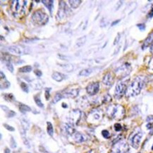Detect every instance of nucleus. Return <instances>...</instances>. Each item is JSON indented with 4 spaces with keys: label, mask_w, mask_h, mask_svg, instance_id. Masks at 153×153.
Here are the masks:
<instances>
[{
    "label": "nucleus",
    "mask_w": 153,
    "mask_h": 153,
    "mask_svg": "<svg viewBox=\"0 0 153 153\" xmlns=\"http://www.w3.org/2000/svg\"><path fill=\"white\" fill-rule=\"evenodd\" d=\"M4 99L8 101H12L14 100V97H13V94H4Z\"/></svg>",
    "instance_id": "31"
},
{
    "label": "nucleus",
    "mask_w": 153,
    "mask_h": 153,
    "mask_svg": "<svg viewBox=\"0 0 153 153\" xmlns=\"http://www.w3.org/2000/svg\"><path fill=\"white\" fill-rule=\"evenodd\" d=\"M71 11L69 8L66 5V4L64 2H61L59 3V8L57 13V18L59 19H65L66 17H67L69 15Z\"/></svg>",
    "instance_id": "8"
},
{
    "label": "nucleus",
    "mask_w": 153,
    "mask_h": 153,
    "mask_svg": "<svg viewBox=\"0 0 153 153\" xmlns=\"http://www.w3.org/2000/svg\"><path fill=\"white\" fill-rule=\"evenodd\" d=\"M137 26L138 27L139 29L141 31H144L146 29V25L144 23H139V24L137 25Z\"/></svg>",
    "instance_id": "36"
},
{
    "label": "nucleus",
    "mask_w": 153,
    "mask_h": 153,
    "mask_svg": "<svg viewBox=\"0 0 153 153\" xmlns=\"http://www.w3.org/2000/svg\"><path fill=\"white\" fill-rule=\"evenodd\" d=\"M50 90L49 89H46V92H45V97L46 99L48 100L49 98H50Z\"/></svg>",
    "instance_id": "40"
},
{
    "label": "nucleus",
    "mask_w": 153,
    "mask_h": 153,
    "mask_svg": "<svg viewBox=\"0 0 153 153\" xmlns=\"http://www.w3.org/2000/svg\"><path fill=\"white\" fill-rule=\"evenodd\" d=\"M86 41V36H83V37H80V38H79L77 40V41H76V46H77L78 47H81L83 46L84 44L85 43Z\"/></svg>",
    "instance_id": "25"
},
{
    "label": "nucleus",
    "mask_w": 153,
    "mask_h": 153,
    "mask_svg": "<svg viewBox=\"0 0 153 153\" xmlns=\"http://www.w3.org/2000/svg\"><path fill=\"white\" fill-rule=\"evenodd\" d=\"M62 94H59V93H57V94H56V95L54 96V99H53V103L54 104H56V103H57L58 101H59L61 99H62Z\"/></svg>",
    "instance_id": "30"
},
{
    "label": "nucleus",
    "mask_w": 153,
    "mask_h": 153,
    "mask_svg": "<svg viewBox=\"0 0 153 153\" xmlns=\"http://www.w3.org/2000/svg\"><path fill=\"white\" fill-rule=\"evenodd\" d=\"M27 2L20 1V0H15L11 3V11L14 15V16L20 17L23 15L26 10Z\"/></svg>",
    "instance_id": "3"
},
{
    "label": "nucleus",
    "mask_w": 153,
    "mask_h": 153,
    "mask_svg": "<svg viewBox=\"0 0 153 153\" xmlns=\"http://www.w3.org/2000/svg\"><path fill=\"white\" fill-rule=\"evenodd\" d=\"M4 153H10V150L9 148H6L4 150Z\"/></svg>",
    "instance_id": "43"
},
{
    "label": "nucleus",
    "mask_w": 153,
    "mask_h": 153,
    "mask_svg": "<svg viewBox=\"0 0 153 153\" xmlns=\"http://www.w3.org/2000/svg\"><path fill=\"white\" fill-rule=\"evenodd\" d=\"M102 136L105 138H109V137H110V133H109V131L107 130H102Z\"/></svg>",
    "instance_id": "34"
},
{
    "label": "nucleus",
    "mask_w": 153,
    "mask_h": 153,
    "mask_svg": "<svg viewBox=\"0 0 153 153\" xmlns=\"http://www.w3.org/2000/svg\"><path fill=\"white\" fill-rule=\"evenodd\" d=\"M100 89V84L99 82H92L89 84L88 87H86V92L90 96H94L97 93Z\"/></svg>",
    "instance_id": "13"
},
{
    "label": "nucleus",
    "mask_w": 153,
    "mask_h": 153,
    "mask_svg": "<svg viewBox=\"0 0 153 153\" xmlns=\"http://www.w3.org/2000/svg\"><path fill=\"white\" fill-rule=\"evenodd\" d=\"M79 93V89H71L69 91L66 92V93H64V97H71V98H75L78 95Z\"/></svg>",
    "instance_id": "18"
},
{
    "label": "nucleus",
    "mask_w": 153,
    "mask_h": 153,
    "mask_svg": "<svg viewBox=\"0 0 153 153\" xmlns=\"http://www.w3.org/2000/svg\"><path fill=\"white\" fill-rule=\"evenodd\" d=\"M129 150L128 144L126 141L120 140L114 142L112 147L113 153H126Z\"/></svg>",
    "instance_id": "6"
},
{
    "label": "nucleus",
    "mask_w": 153,
    "mask_h": 153,
    "mask_svg": "<svg viewBox=\"0 0 153 153\" xmlns=\"http://www.w3.org/2000/svg\"><path fill=\"white\" fill-rule=\"evenodd\" d=\"M102 118V111L100 109H95L92 110L88 116V121L94 123L96 121H100Z\"/></svg>",
    "instance_id": "9"
},
{
    "label": "nucleus",
    "mask_w": 153,
    "mask_h": 153,
    "mask_svg": "<svg viewBox=\"0 0 153 153\" xmlns=\"http://www.w3.org/2000/svg\"><path fill=\"white\" fill-rule=\"evenodd\" d=\"M150 52H151V53L153 54V45L150 47Z\"/></svg>",
    "instance_id": "47"
},
{
    "label": "nucleus",
    "mask_w": 153,
    "mask_h": 153,
    "mask_svg": "<svg viewBox=\"0 0 153 153\" xmlns=\"http://www.w3.org/2000/svg\"><path fill=\"white\" fill-rule=\"evenodd\" d=\"M9 86H10V83L6 79L4 74L1 72V89H7L9 87Z\"/></svg>",
    "instance_id": "17"
},
{
    "label": "nucleus",
    "mask_w": 153,
    "mask_h": 153,
    "mask_svg": "<svg viewBox=\"0 0 153 153\" xmlns=\"http://www.w3.org/2000/svg\"><path fill=\"white\" fill-rule=\"evenodd\" d=\"M35 74H36L37 76H42V72L40 71V70H35Z\"/></svg>",
    "instance_id": "41"
},
{
    "label": "nucleus",
    "mask_w": 153,
    "mask_h": 153,
    "mask_svg": "<svg viewBox=\"0 0 153 153\" xmlns=\"http://www.w3.org/2000/svg\"><path fill=\"white\" fill-rule=\"evenodd\" d=\"M11 148H15L16 147V142H15V140H14V139H13V137H11Z\"/></svg>",
    "instance_id": "37"
},
{
    "label": "nucleus",
    "mask_w": 153,
    "mask_h": 153,
    "mask_svg": "<svg viewBox=\"0 0 153 153\" xmlns=\"http://www.w3.org/2000/svg\"><path fill=\"white\" fill-rule=\"evenodd\" d=\"M52 76L53 79H54L56 82L62 81L64 78V74H62V73H60V72H54Z\"/></svg>",
    "instance_id": "21"
},
{
    "label": "nucleus",
    "mask_w": 153,
    "mask_h": 153,
    "mask_svg": "<svg viewBox=\"0 0 153 153\" xmlns=\"http://www.w3.org/2000/svg\"><path fill=\"white\" fill-rule=\"evenodd\" d=\"M42 3L49 9L50 11V14H52L53 4H54V1L52 0H42Z\"/></svg>",
    "instance_id": "20"
},
{
    "label": "nucleus",
    "mask_w": 153,
    "mask_h": 153,
    "mask_svg": "<svg viewBox=\"0 0 153 153\" xmlns=\"http://www.w3.org/2000/svg\"><path fill=\"white\" fill-rule=\"evenodd\" d=\"M82 112L79 110H74L71 112L70 119L71 124H78L82 118Z\"/></svg>",
    "instance_id": "12"
},
{
    "label": "nucleus",
    "mask_w": 153,
    "mask_h": 153,
    "mask_svg": "<svg viewBox=\"0 0 153 153\" xmlns=\"http://www.w3.org/2000/svg\"><path fill=\"white\" fill-rule=\"evenodd\" d=\"M73 138L74 141L77 143L83 142L84 141V136L79 132H75L73 135Z\"/></svg>",
    "instance_id": "19"
},
{
    "label": "nucleus",
    "mask_w": 153,
    "mask_h": 153,
    "mask_svg": "<svg viewBox=\"0 0 153 153\" xmlns=\"http://www.w3.org/2000/svg\"><path fill=\"white\" fill-rule=\"evenodd\" d=\"M145 84V80L143 76H137L133 80L127 88L126 96L127 97H134L140 94Z\"/></svg>",
    "instance_id": "1"
},
{
    "label": "nucleus",
    "mask_w": 153,
    "mask_h": 153,
    "mask_svg": "<svg viewBox=\"0 0 153 153\" xmlns=\"http://www.w3.org/2000/svg\"><path fill=\"white\" fill-rule=\"evenodd\" d=\"M122 129V126L119 123H116L114 125V130L116 131H120Z\"/></svg>",
    "instance_id": "35"
},
{
    "label": "nucleus",
    "mask_w": 153,
    "mask_h": 153,
    "mask_svg": "<svg viewBox=\"0 0 153 153\" xmlns=\"http://www.w3.org/2000/svg\"><path fill=\"white\" fill-rule=\"evenodd\" d=\"M143 137V133L140 128H136L128 138V142L133 148L138 149Z\"/></svg>",
    "instance_id": "5"
},
{
    "label": "nucleus",
    "mask_w": 153,
    "mask_h": 153,
    "mask_svg": "<svg viewBox=\"0 0 153 153\" xmlns=\"http://www.w3.org/2000/svg\"><path fill=\"white\" fill-rule=\"evenodd\" d=\"M152 16H153V8L152 9V10L150 11V13H149V14H148L149 18H152Z\"/></svg>",
    "instance_id": "42"
},
{
    "label": "nucleus",
    "mask_w": 153,
    "mask_h": 153,
    "mask_svg": "<svg viewBox=\"0 0 153 153\" xmlns=\"http://www.w3.org/2000/svg\"><path fill=\"white\" fill-rule=\"evenodd\" d=\"M19 110H20V111H21L22 113H26L30 111L31 109L29 106H28L23 104H19Z\"/></svg>",
    "instance_id": "23"
},
{
    "label": "nucleus",
    "mask_w": 153,
    "mask_h": 153,
    "mask_svg": "<svg viewBox=\"0 0 153 153\" xmlns=\"http://www.w3.org/2000/svg\"><path fill=\"white\" fill-rule=\"evenodd\" d=\"M153 45V32L149 34V36H148L146 40H145L144 43H143V48H146L147 47L151 46H152Z\"/></svg>",
    "instance_id": "16"
},
{
    "label": "nucleus",
    "mask_w": 153,
    "mask_h": 153,
    "mask_svg": "<svg viewBox=\"0 0 153 153\" xmlns=\"http://www.w3.org/2000/svg\"><path fill=\"white\" fill-rule=\"evenodd\" d=\"M6 65H7L8 70H9V71L11 72H13V67L11 61H6Z\"/></svg>",
    "instance_id": "33"
},
{
    "label": "nucleus",
    "mask_w": 153,
    "mask_h": 153,
    "mask_svg": "<svg viewBox=\"0 0 153 153\" xmlns=\"http://www.w3.org/2000/svg\"><path fill=\"white\" fill-rule=\"evenodd\" d=\"M34 99H35V103H36V104L40 108H42L44 106V105H43V104L42 103V101H41V99H40V95H36L34 97Z\"/></svg>",
    "instance_id": "28"
},
{
    "label": "nucleus",
    "mask_w": 153,
    "mask_h": 153,
    "mask_svg": "<svg viewBox=\"0 0 153 153\" xmlns=\"http://www.w3.org/2000/svg\"><path fill=\"white\" fill-rule=\"evenodd\" d=\"M119 38H120V36H119V35L118 37H117V38H116V40H115V42H114V44H117V42H118V40H119Z\"/></svg>",
    "instance_id": "46"
},
{
    "label": "nucleus",
    "mask_w": 153,
    "mask_h": 153,
    "mask_svg": "<svg viewBox=\"0 0 153 153\" xmlns=\"http://www.w3.org/2000/svg\"><path fill=\"white\" fill-rule=\"evenodd\" d=\"M119 21H120V20H117V21H114V22H113V23H112V24H111V26H114V25H116V24H117V23H119Z\"/></svg>",
    "instance_id": "44"
},
{
    "label": "nucleus",
    "mask_w": 153,
    "mask_h": 153,
    "mask_svg": "<svg viewBox=\"0 0 153 153\" xmlns=\"http://www.w3.org/2000/svg\"><path fill=\"white\" fill-rule=\"evenodd\" d=\"M131 70V69L130 64L128 63H124L121 66L119 67V68H117V69L116 70L115 72L117 75L123 78L124 76H127L129 73H130Z\"/></svg>",
    "instance_id": "11"
},
{
    "label": "nucleus",
    "mask_w": 153,
    "mask_h": 153,
    "mask_svg": "<svg viewBox=\"0 0 153 153\" xmlns=\"http://www.w3.org/2000/svg\"><path fill=\"white\" fill-rule=\"evenodd\" d=\"M127 88H128V87H127L126 82L121 81L119 82L115 89L114 96L116 99H121L123 96V94L126 92Z\"/></svg>",
    "instance_id": "7"
},
{
    "label": "nucleus",
    "mask_w": 153,
    "mask_h": 153,
    "mask_svg": "<svg viewBox=\"0 0 153 153\" xmlns=\"http://www.w3.org/2000/svg\"><path fill=\"white\" fill-rule=\"evenodd\" d=\"M21 89H22V90H23V92H26V93H28V92H29L28 86L27 85L26 83H25V82H21Z\"/></svg>",
    "instance_id": "32"
},
{
    "label": "nucleus",
    "mask_w": 153,
    "mask_h": 153,
    "mask_svg": "<svg viewBox=\"0 0 153 153\" xmlns=\"http://www.w3.org/2000/svg\"><path fill=\"white\" fill-rule=\"evenodd\" d=\"M1 108H2V109L4 110V111L7 113V115L8 117H13L16 115V113L14 112V111L9 110L7 106H1Z\"/></svg>",
    "instance_id": "24"
},
{
    "label": "nucleus",
    "mask_w": 153,
    "mask_h": 153,
    "mask_svg": "<svg viewBox=\"0 0 153 153\" xmlns=\"http://www.w3.org/2000/svg\"><path fill=\"white\" fill-rule=\"evenodd\" d=\"M47 124H48V133L51 137H52L53 133H54V128H53L52 123L50 122H48Z\"/></svg>",
    "instance_id": "29"
},
{
    "label": "nucleus",
    "mask_w": 153,
    "mask_h": 153,
    "mask_svg": "<svg viewBox=\"0 0 153 153\" xmlns=\"http://www.w3.org/2000/svg\"><path fill=\"white\" fill-rule=\"evenodd\" d=\"M3 125L8 130H9V131H14V128L11 127V126H10V125H7V124H4Z\"/></svg>",
    "instance_id": "38"
},
{
    "label": "nucleus",
    "mask_w": 153,
    "mask_h": 153,
    "mask_svg": "<svg viewBox=\"0 0 153 153\" xmlns=\"http://www.w3.org/2000/svg\"><path fill=\"white\" fill-rule=\"evenodd\" d=\"M92 72H93V70L92 69H85V70H81V71L80 72L79 75L87 76L88 75H90V74L92 73Z\"/></svg>",
    "instance_id": "26"
},
{
    "label": "nucleus",
    "mask_w": 153,
    "mask_h": 153,
    "mask_svg": "<svg viewBox=\"0 0 153 153\" xmlns=\"http://www.w3.org/2000/svg\"><path fill=\"white\" fill-rule=\"evenodd\" d=\"M31 71H32V67L30 65L24 66L19 69V72H23V73H28V72H30Z\"/></svg>",
    "instance_id": "27"
},
{
    "label": "nucleus",
    "mask_w": 153,
    "mask_h": 153,
    "mask_svg": "<svg viewBox=\"0 0 153 153\" xmlns=\"http://www.w3.org/2000/svg\"><path fill=\"white\" fill-rule=\"evenodd\" d=\"M32 21L35 24L42 26L46 24L49 21V16L42 10L35 11L32 15Z\"/></svg>",
    "instance_id": "4"
},
{
    "label": "nucleus",
    "mask_w": 153,
    "mask_h": 153,
    "mask_svg": "<svg viewBox=\"0 0 153 153\" xmlns=\"http://www.w3.org/2000/svg\"><path fill=\"white\" fill-rule=\"evenodd\" d=\"M63 130L68 135H73L75 133V128L71 123H64L63 124Z\"/></svg>",
    "instance_id": "15"
},
{
    "label": "nucleus",
    "mask_w": 153,
    "mask_h": 153,
    "mask_svg": "<svg viewBox=\"0 0 153 153\" xmlns=\"http://www.w3.org/2000/svg\"><path fill=\"white\" fill-rule=\"evenodd\" d=\"M81 0H69L68 1V3H69L71 7L74 8V9L79 7V5L81 4Z\"/></svg>",
    "instance_id": "22"
},
{
    "label": "nucleus",
    "mask_w": 153,
    "mask_h": 153,
    "mask_svg": "<svg viewBox=\"0 0 153 153\" xmlns=\"http://www.w3.org/2000/svg\"><path fill=\"white\" fill-rule=\"evenodd\" d=\"M114 77L113 74L110 73V72H108V73H107L104 76L102 82L105 85L110 87V86H111L114 84Z\"/></svg>",
    "instance_id": "14"
},
{
    "label": "nucleus",
    "mask_w": 153,
    "mask_h": 153,
    "mask_svg": "<svg viewBox=\"0 0 153 153\" xmlns=\"http://www.w3.org/2000/svg\"><path fill=\"white\" fill-rule=\"evenodd\" d=\"M87 153H96V152H95V150H91L88 151V152Z\"/></svg>",
    "instance_id": "45"
},
{
    "label": "nucleus",
    "mask_w": 153,
    "mask_h": 153,
    "mask_svg": "<svg viewBox=\"0 0 153 153\" xmlns=\"http://www.w3.org/2000/svg\"><path fill=\"white\" fill-rule=\"evenodd\" d=\"M149 68H150V69L153 70V58H151L150 62H149Z\"/></svg>",
    "instance_id": "39"
},
{
    "label": "nucleus",
    "mask_w": 153,
    "mask_h": 153,
    "mask_svg": "<svg viewBox=\"0 0 153 153\" xmlns=\"http://www.w3.org/2000/svg\"><path fill=\"white\" fill-rule=\"evenodd\" d=\"M106 112L108 116L114 120L120 121L125 116L124 108L119 104H111L109 106Z\"/></svg>",
    "instance_id": "2"
},
{
    "label": "nucleus",
    "mask_w": 153,
    "mask_h": 153,
    "mask_svg": "<svg viewBox=\"0 0 153 153\" xmlns=\"http://www.w3.org/2000/svg\"><path fill=\"white\" fill-rule=\"evenodd\" d=\"M8 50L11 52L16 54V55H25L30 53V49L26 48V47L22 46H13L8 48Z\"/></svg>",
    "instance_id": "10"
}]
</instances>
